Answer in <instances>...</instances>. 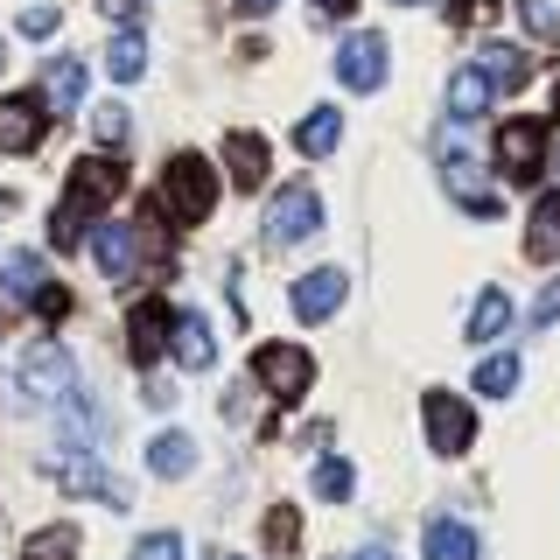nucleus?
Returning <instances> with one entry per match:
<instances>
[{
    "label": "nucleus",
    "instance_id": "9b49d317",
    "mask_svg": "<svg viewBox=\"0 0 560 560\" xmlns=\"http://www.w3.org/2000/svg\"><path fill=\"white\" fill-rule=\"evenodd\" d=\"M43 127H49V105L43 98H28V92L0 98V154H35Z\"/></svg>",
    "mask_w": 560,
    "mask_h": 560
},
{
    "label": "nucleus",
    "instance_id": "58836bf2",
    "mask_svg": "<svg viewBox=\"0 0 560 560\" xmlns=\"http://www.w3.org/2000/svg\"><path fill=\"white\" fill-rule=\"evenodd\" d=\"M98 14H113V22H133V14H140V0H98Z\"/></svg>",
    "mask_w": 560,
    "mask_h": 560
},
{
    "label": "nucleus",
    "instance_id": "e433bc0d",
    "mask_svg": "<svg viewBox=\"0 0 560 560\" xmlns=\"http://www.w3.org/2000/svg\"><path fill=\"white\" fill-rule=\"evenodd\" d=\"M533 323H560V273L539 288V308H533Z\"/></svg>",
    "mask_w": 560,
    "mask_h": 560
},
{
    "label": "nucleus",
    "instance_id": "a211bd4d",
    "mask_svg": "<svg viewBox=\"0 0 560 560\" xmlns=\"http://www.w3.org/2000/svg\"><path fill=\"white\" fill-rule=\"evenodd\" d=\"M175 364L183 372H210V358H218V337H210V323L203 315H175Z\"/></svg>",
    "mask_w": 560,
    "mask_h": 560
},
{
    "label": "nucleus",
    "instance_id": "6e6552de",
    "mask_svg": "<svg viewBox=\"0 0 560 560\" xmlns=\"http://www.w3.org/2000/svg\"><path fill=\"white\" fill-rule=\"evenodd\" d=\"M119 189H127V162H119V154H84V162L70 168V189H63V197L98 218V210L113 203Z\"/></svg>",
    "mask_w": 560,
    "mask_h": 560
},
{
    "label": "nucleus",
    "instance_id": "b1692460",
    "mask_svg": "<svg viewBox=\"0 0 560 560\" xmlns=\"http://www.w3.org/2000/svg\"><path fill=\"white\" fill-rule=\"evenodd\" d=\"M337 133H343V113H337V105H315V113L302 119V133H294V148H302L308 162H315V154L337 148Z\"/></svg>",
    "mask_w": 560,
    "mask_h": 560
},
{
    "label": "nucleus",
    "instance_id": "423d86ee",
    "mask_svg": "<svg viewBox=\"0 0 560 560\" xmlns=\"http://www.w3.org/2000/svg\"><path fill=\"white\" fill-rule=\"evenodd\" d=\"M315 224H323V197H315V183H288L280 197L267 203V245H294V238H308Z\"/></svg>",
    "mask_w": 560,
    "mask_h": 560
},
{
    "label": "nucleus",
    "instance_id": "f3484780",
    "mask_svg": "<svg viewBox=\"0 0 560 560\" xmlns=\"http://www.w3.org/2000/svg\"><path fill=\"white\" fill-rule=\"evenodd\" d=\"M420 547H428V560H483V539L469 533L463 518H428V539H420Z\"/></svg>",
    "mask_w": 560,
    "mask_h": 560
},
{
    "label": "nucleus",
    "instance_id": "c9c22d12",
    "mask_svg": "<svg viewBox=\"0 0 560 560\" xmlns=\"http://www.w3.org/2000/svg\"><path fill=\"white\" fill-rule=\"evenodd\" d=\"M490 8H498V0H448V22H455V28H469V22H490Z\"/></svg>",
    "mask_w": 560,
    "mask_h": 560
},
{
    "label": "nucleus",
    "instance_id": "cd10ccee",
    "mask_svg": "<svg viewBox=\"0 0 560 560\" xmlns=\"http://www.w3.org/2000/svg\"><path fill=\"white\" fill-rule=\"evenodd\" d=\"M22 560H78V525H43L22 547Z\"/></svg>",
    "mask_w": 560,
    "mask_h": 560
},
{
    "label": "nucleus",
    "instance_id": "a878e982",
    "mask_svg": "<svg viewBox=\"0 0 560 560\" xmlns=\"http://www.w3.org/2000/svg\"><path fill=\"white\" fill-rule=\"evenodd\" d=\"M105 70H113L119 84H133L140 70H148V43H140L133 28H127V35H113V43H105Z\"/></svg>",
    "mask_w": 560,
    "mask_h": 560
},
{
    "label": "nucleus",
    "instance_id": "de8ad7c7",
    "mask_svg": "<svg viewBox=\"0 0 560 560\" xmlns=\"http://www.w3.org/2000/svg\"><path fill=\"white\" fill-rule=\"evenodd\" d=\"M0 210H8V197H0Z\"/></svg>",
    "mask_w": 560,
    "mask_h": 560
},
{
    "label": "nucleus",
    "instance_id": "4c0bfd02",
    "mask_svg": "<svg viewBox=\"0 0 560 560\" xmlns=\"http://www.w3.org/2000/svg\"><path fill=\"white\" fill-rule=\"evenodd\" d=\"M35 308H43V315H63L70 294H63V288H43V294H35Z\"/></svg>",
    "mask_w": 560,
    "mask_h": 560
},
{
    "label": "nucleus",
    "instance_id": "2eb2a0df",
    "mask_svg": "<svg viewBox=\"0 0 560 560\" xmlns=\"http://www.w3.org/2000/svg\"><path fill=\"white\" fill-rule=\"evenodd\" d=\"M525 253L539 259H560V189H539L533 197V218H525Z\"/></svg>",
    "mask_w": 560,
    "mask_h": 560
},
{
    "label": "nucleus",
    "instance_id": "f704fd0d",
    "mask_svg": "<svg viewBox=\"0 0 560 560\" xmlns=\"http://www.w3.org/2000/svg\"><path fill=\"white\" fill-rule=\"evenodd\" d=\"M133 560H183V539H175V533H148L133 547Z\"/></svg>",
    "mask_w": 560,
    "mask_h": 560
},
{
    "label": "nucleus",
    "instance_id": "a19ab883",
    "mask_svg": "<svg viewBox=\"0 0 560 560\" xmlns=\"http://www.w3.org/2000/svg\"><path fill=\"white\" fill-rule=\"evenodd\" d=\"M280 0H238V14H273Z\"/></svg>",
    "mask_w": 560,
    "mask_h": 560
},
{
    "label": "nucleus",
    "instance_id": "6ab92c4d",
    "mask_svg": "<svg viewBox=\"0 0 560 560\" xmlns=\"http://www.w3.org/2000/svg\"><path fill=\"white\" fill-rule=\"evenodd\" d=\"M148 469H154V477H189V469H197V442H189V434L183 428H162V434H154V442H148Z\"/></svg>",
    "mask_w": 560,
    "mask_h": 560
},
{
    "label": "nucleus",
    "instance_id": "bb28decb",
    "mask_svg": "<svg viewBox=\"0 0 560 560\" xmlns=\"http://www.w3.org/2000/svg\"><path fill=\"white\" fill-rule=\"evenodd\" d=\"M518 372H525V364L512 358V350H498V358H483V364H477V393H483V399H504V393L518 385Z\"/></svg>",
    "mask_w": 560,
    "mask_h": 560
},
{
    "label": "nucleus",
    "instance_id": "20e7f679",
    "mask_svg": "<svg viewBox=\"0 0 560 560\" xmlns=\"http://www.w3.org/2000/svg\"><path fill=\"white\" fill-rule=\"evenodd\" d=\"M547 127L539 119H504L498 127V175L504 183H525V189H539V168H547Z\"/></svg>",
    "mask_w": 560,
    "mask_h": 560
},
{
    "label": "nucleus",
    "instance_id": "f03ea898",
    "mask_svg": "<svg viewBox=\"0 0 560 560\" xmlns=\"http://www.w3.org/2000/svg\"><path fill=\"white\" fill-rule=\"evenodd\" d=\"M218 210V168L203 154H175L162 168V218L168 224H203Z\"/></svg>",
    "mask_w": 560,
    "mask_h": 560
},
{
    "label": "nucleus",
    "instance_id": "5701e85b",
    "mask_svg": "<svg viewBox=\"0 0 560 560\" xmlns=\"http://www.w3.org/2000/svg\"><path fill=\"white\" fill-rule=\"evenodd\" d=\"M0 288L14 294V302H35V294L49 288V267L35 253H8V267H0Z\"/></svg>",
    "mask_w": 560,
    "mask_h": 560
},
{
    "label": "nucleus",
    "instance_id": "a18cd8bd",
    "mask_svg": "<svg viewBox=\"0 0 560 560\" xmlns=\"http://www.w3.org/2000/svg\"><path fill=\"white\" fill-rule=\"evenodd\" d=\"M0 329H8V315H0Z\"/></svg>",
    "mask_w": 560,
    "mask_h": 560
},
{
    "label": "nucleus",
    "instance_id": "f8f14e48",
    "mask_svg": "<svg viewBox=\"0 0 560 560\" xmlns=\"http://www.w3.org/2000/svg\"><path fill=\"white\" fill-rule=\"evenodd\" d=\"M343 294H350V273L343 267H315V273L294 280V315H302V323H323V315L343 308Z\"/></svg>",
    "mask_w": 560,
    "mask_h": 560
},
{
    "label": "nucleus",
    "instance_id": "f257e3e1",
    "mask_svg": "<svg viewBox=\"0 0 560 560\" xmlns=\"http://www.w3.org/2000/svg\"><path fill=\"white\" fill-rule=\"evenodd\" d=\"M434 175H442V189L455 197V210H469V218H498L504 210V197H498V183L483 175V162L463 148L455 133H442L434 140Z\"/></svg>",
    "mask_w": 560,
    "mask_h": 560
},
{
    "label": "nucleus",
    "instance_id": "dca6fc26",
    "mask_svg": "<svg viewBox=\"0 0 560 560\" xmlns=\"http://www.w3.org/2000/svg\"><path fill=\"white\" fill-rule=\"evenodd\" d=\"M224 162H232L238 189H259V183H267V162H273L267 133H232V140H224Z\"/></svg>",
    "mask_w": 560,
    "mask_h": 560
},
{
    "label": "nucleus",
    "instance_id": "4be33fe9",
    "mask_svg": "<svg viewBox=\"0 0 560 560\" xmlns=\"http://www.w3.org/2000/svg\"><path fill=\"white\" fill-rule=\"evenodd\" d=\"M49 469H57V477H63V490H78V498H92V490H98V498H113V504H119L113 477H105V469L92 463V455H49Z\"/></svg>",
    "mask_w": 560,
    "mask_h": 560
},
{
    "label": "nucleus",
    "instance_id": "37998d69",
    "mask_svg": "<svg viewBox=\"0 0 560 560\" xmlns=\"http://www.w3.org/2000/svg\"><path fill=\"white\" fill-rule=\"evenodd\" d=\"M393 8H420V0H393Z\"/></svg>",
    "mask_w": 560,
    "mask_h": 560
},
{
    "label": "nucleus",
    "instance_id": "0eeeda50",
    "mask_svg": "<svg viewBox=\"0 0 560 560\" xmlns=\"http://www.w3.org/2000/svg\"><path fill=\"white\" fill-rule=\"evenodd\" d=\"M78 393V364L63 343H35L22 358V399H70Z\"/></svg>",
    "mask_w": 560,
    "mask_h": 560
},
{
    "label": "nucleus",
    "instance_id": "2f4dec72",
    "mask_svg": "<svg viewBox=\"0 0 560 560\" xmlns=\"http://www.w3.org/2000/svg\"><path fill=\"white\" fill-rule=\"evenodd\" d=\"M294 533H302V512H294V504H273V512H267V547L294 553Z\"/></svg>",
    "mask_w": 560,
    "mask_h": 560
},
{
    "label": "nucleus",
    "instance_id": "c85d7f7f",
    "mask_svg": "<svg viewBox=\"0 0 560 560\" xmlns=\"http://www.w3.org/2000/svg\"><path fill=\"white\" fill-rule=\"evenodd\" d=\"M84 232H92V210H78V203L63 197V210L49 218V245H57V253H70V245H78Z\"/></svg>",
    "mask_w": 560,
    "mask_h": 560
},
{
    "label": "nucleus",
    "instance_id": "c756f323",
    "mask_svg": "<svg viewBox=\"0 0 560 560\" xmlns=\"http://www.w3.org/2000/svg\"><path fill=\"white\" fill-rule=\"evenodd\" d=\"M350 483H358V477H350V463H337V455H323V463H315V498H323V504H343Z\"/></svg>",
    "mask_w": 560,
    "mask_h": 560
},
{
    "label": "nucleus",
    "instance_id": "9d476101",
    "mask_svg": "<svg viewBox=\"0 0 560 560\" xmlns=\"http://www.w3.org/2000/svg\"><path fill=\"white\" fill-rule=\"evenodd\" d=\"M168 337H175V308L168 302H133L127 308V350H133L140 372H148V364L168 350Z\"/></svg>",
    "mask_w": 560,
    "mask_h": 560
},
{
    "label": "nucleus",
    "instance_id": "393cba45",
    "mask_svg": "<svg viewBox=\"0 0 560 560\" xmlns=\"http://www.w3.org/2000/svg\"><path fill=\"white\" fill-rule=\"evenodd\" d=\"M504 323H512V302H504V288H483V294H477V308H469V343L504 337Z\"/></svg>",
    "mask_w": 560,
    "mask_h": 560
},
{
    "label": "nucleus",
    "instance_id": "49530a36",
    "mask_svg": "<svg viewBox=\"0 0 560 560\" xmlns=\"http://www.w3.org/2000/svg\"><path fill=\"white\" fill-rule=\"evenodd\" d=\"M0 57H8V43H0Z\"/></svg>",
    "mask_w": 560,
    "mask_h": 560
},
{
    "label": "nucleus",
    "instance_id": "7ed1b4c3",
    "mask_svg": "<svg viewBox=\"0 0 560 560\" xmlns=\"http://www.w3.org/2000/svg\"><path fill=\"white\" fill-rule=\"evenodd\" d=\"M253 378H259V393H267L273 407H294V399L315 385V358L302 343H259L253 350Z\"/></svg>",
    "mask_w": 560,
    "mask_h": 560
},
{
    "label": "nucleus",
    "instance_id": "ddd939ff",
    "mask_svg": "<svg viewBox=\"0 0 560 560\" xmlns=\"http://www.w3.org/2000/svg\"><path fill=\"white\" fill-rule=\"evenodd\" d=\"M92 259L105 280H127L140 267V224H98L92 232Z\"/></svg>",
    "mask_w": 560,
    "mask_h": 560
},
{
    "label": "nucleus",
    "instance_id": "39448f33",
    "mask_svg": "<svg viewBox=\"0 0 560 560\" xmlns=\"http://www.w3.org/2000/svg\"><path fill=\"white\" fill-rule=\"evenodd\" d=\"M420 428H428L434 455H463L469 442H477V413H469V399H455V393H428V399H420Z\"/></svg>",
    "mask_w": 560,
    "mask_h": 560
},
{
    "label": "nucleus",
    "instance_id": "72a5a7b5",
    "mask_svg": "<svg viewBox=\"0 0 560 560\" xmlns=\"http://www.w3.org/2000/svg\"><path fill=\"white\" fill-rule=\"evenodd\" d=\"M14 35H28V43L57 35V8H22V22H14Z\"/></svg>",
    "mask_w": 560,
    "mask_h": 560
},
{
    "label": "nucleus",
    "instance_id": "4468645a",
    "mask_svg": "<svg viewBox=\"0 0 560 560\" xmlns=\"http://www.w3.org/2000/svg\"><path fill=\"white\" fill-rule=\"evenodd\" d=\"M477 70H483V84L490 92H525V78H533V63H525V49H512V43H483L477 49Z\"/></svg>",
    "mask_w": 560,
    "mask_h": 560
},
{
    "label": "nucleus",
    "instance_id": "412c9836",
    "mask_svg": "<svg viewBox=\"0 0 560 560\" xmlns=\"http://www.w3.org/2000/svg\"><path fill=\"white\" fill-rule=\"evenodd\" d=\"M78 98H84V63L57 57L43 70V105H49V113H78Z\"/></svg>",
    "mask_w": 560,
    "mask_h": 560
},
{
    "label": "nucleus",
    "instance_id": "09e8293b",
    "mask_svg": "<svg viewBox=\"0 0 560 560\" xmlns=\"http://www.w3.org/2000/svg\"><path fill=\"white\" fill-rule=\"evenodd\" d=\"M553 162H560V148H553Z\"/></svg>",
    "mask_w": 560,
    "mask_h": 560
},
{
    "label": "nucleus",
    "instance_id": "1a4fd4ad",
    "mask_svg": "<svg viewBox=\"0 0 560 560\" xmlns=\"http://www.w3.org/2000/svg\"><path fill=\"white\" fill-rule=\"evenodd\" d=\"M385 70H393V49H385V35H343V49H337L343 92H378Z\"/></svg>",
    "mask_w": 560,
    "mask_h": 560
},
{
    "label": "nucleus",
    "instance_id": "c03bdc74",
    "mask_svg": "<svg viewBox=\"0 0 560 560\" xmlns=\"http://www.w3.org/2000/svg\"><path fill=\"white\" fill-rule=\"evenodd\" d=\"M210 560H238V553H210Z\"/></svg>",
    "mask_w": 560,
    "mask_h": 560
},
{
    "label": "nucleus",
    "instance_id": "473e14b6",
    "mask_svg": "<svg viewBox=\"0 0 560 560\" xmlns=\"http://www.w3.org/2000/svg\"><path fill=\"white\" fill-rule=\"evenodd\" d=\"M92 133L105 140V148H119V140H127V105H98V113H92Z\"/></svg>",
    "mask_w": 560,
    "mask_h": 560
},
{
    "label": "nucleus",
    "instance_id": "aec40b11",
    "mask_svg": "<svg viewBox=\"0 0 560 560\" xmlns=\"http://www.w3.org/2000/svg\"><path fill=\"white\" fill-rule=\"evenodd\" d=\"M490 98H498V92L483 84V70H477V63H469V70H455V78H448V119H455V127L483 119V105H490Z\"/></svg>",
    "mask_w": 560,
    "mask_h": 560
},
{
    "label": "nucleus",
    "instance_id": "7c9ffc66",
    "mask_svg": "<svg viewBox=\"0 0 560 560\" xmlns=\"http://www.w3.org/2000/svg\"><path fill=\"white\" fill-rule=\"evenodd\" d=\"M518 22H525L533 43H560V14L547 8V0H518Z\"/></svg>",
    "mask_w": 560,
    "mask_h": 560
},
{
    "label": "nucleus",
    "instance_id": "79ce46f5",
    "mask_svg": "<svg viewBox=\"0 0 560 560\" xmlns=\"http://www.w3.org/2000/svg\"><path fill=\"white\" fill-rule=\"evenodd\" d=\"M343 560H393L385 547H358V553H343Z\"/></svg>",
    "mask_w": 560,
    "mask_h": 560
},
{
    "label": "nucleus",
    "instance_id": "ea45409f",
    "mask_svg": "<svg viewBox=\"0 0 560 560\" xmlns=\"http://www.w3.org/2000/svg\"><path fill=\"white\" fill-rule=\"evenodd\" d=\"M308 8H315V14H350L358 0H308Z\"/></svg>",
    "mask_w": 560,
    "mask_h": 560
}]
</instances>
